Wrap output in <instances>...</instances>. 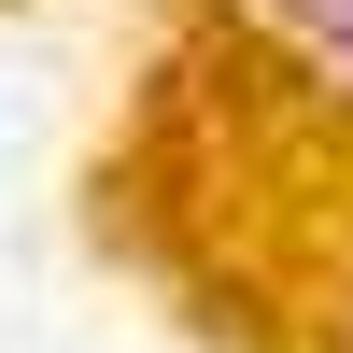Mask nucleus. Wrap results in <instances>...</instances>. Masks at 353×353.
Instances as JSON below:
<instances>
[{
    "label": "nucleus",
    "mask_w": 353,
    "mask_h": 353,
    "mask_svg": "<svg viewBox=\"0 0 353 353\" xmlns=\"http://www.w3.org/2000/svg\"><path fill=\"white\" fill-rule=\"evenodd\" d=\"M297 14H311V28H325V43L353 57V0H297Z\"/></svg>",
    "instance_id": "1"
}]
</instances>
